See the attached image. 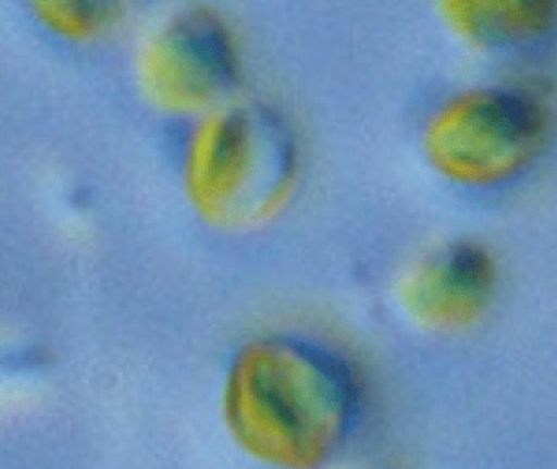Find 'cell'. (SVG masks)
<instances>
[{
  "instance_id": "2",
  "label": "cell",
  "mask_w": 557,
  "mask_h": 469,
  "mask_svg": "<svg viewBox=\"0 0 557 469\" xmlns=\"http://www.w3.org/2000/svg\"><path fill=\"white\" fill-rule=\"evenodd\" d=\"M297 137L258 101L221 104L199 116L183 156L193 211L222 232L257 231L287 208L300 180Z\"/></svg>"
},
{
  "instance_id": "1",
  "label": "cell",
  "mask_w": 557,
  "mask_h": 469,
  "mask_svg": "<svg viewBox=\"0 0 557 469\" xmlns=\"http://www.w3.org/2000/svg\"><path fill=\"white\" fill-rule=\"evenodd\" d=\"M339 350L294 334H264L232 357L222 418L232 441L273 469H323L359 428L366 395Z\"/></svg>"
},
{
  "instance_id": "4",
  "label": "cell",
  "mask_w": 557,
  "mask_h": 469,
  "mask_svg": "<svg viewBox=\"0 0 557 469\" xmlns=\"http://www.w3.org/2000/svg\"><path fill=\"white\" fill-rule=\"evenodd\" d=\"M136 75L153 107L202 116L227 103L237 85V39L218 10L183 7L146 33L137 49Z\"/></svg>"
},
{
  "instance_id": "7",
  "label": "cell",
  "mask_w": 557,
  "mask_h": 469,
  "mask_svg": "<svg viewBox=\"0 0 557 469\" xmlns=\"http://www.w3.org/2000/svg\"><path fill=\"white\" fill-rule=\"evenodd\" d=\"M38 15L49 28L71 38L100 35L114 25L120 10L108 2H45Z\"/></svg>"
},
{
  "instance_id": "3",
  "label": "cell",
  "mask_w": 557,
  "mask_h": 469,
  "mask_svg": "<svg viewBox=\"0 0 557 469\" xmlns=\"http://www.w3.org/2000/svg\"><path fill=\"white\" fill-rule=\"evenodd\" d=\"M548 131V108L535 90L486 85L451 95L429 114L422 152L448 182L493 188L533 165Z\"/></svg>"
},
{
  "instance_id": "5",
  "label": "cell",
  "mask_w": 557,
  "mask_h": 469,
  "mask_svg": "<svg viewBox=\"0 0 557 469\" xmlns=\"http://www.w3.org/2000/svg\"><path fill=\"white\" fill-rule=\"evenodd\" d=\"M497 288V266L486 248L450 242L408 266L396 298L409 321L431 333L470 330L483 320Z\"/></svg>"
},
{
  "instance_id": "6",
  "label": "cell",
  "mask_w": 557,
  "mask_h": 469,
  "mask_svg": "<svg viewBox=\"0 0 557 469\" xmlns=\"http://www.w3.org/2000/svg\"><path fill=\"white\" fill-rule=\"evenodd\" d=\"M441 12L458 38L481 49L533 45L557 20V5L549 0H447Z\"/></svg>"
}]
</instances>
